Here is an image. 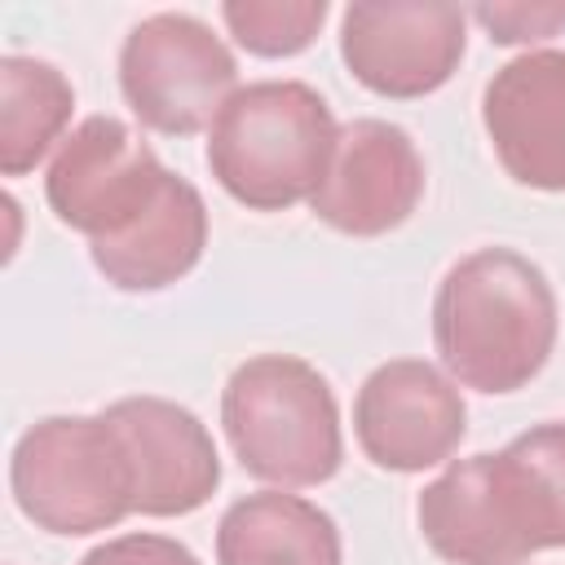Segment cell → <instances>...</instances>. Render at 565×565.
Returning a JSON list of instances; mask_svg holds the SVG:
<instances>
[{"instance_id":"obj_10","label":"cell","mask_w":565,"mask_h":565,"mask_svg":"<svg viewBox=\"0 0 565 565\" xmlns=\"http://www.w3.org/2000/svg\"><path fill=\"white\" fill-rule=\"evenodd\" d=\"M119 433L141 516H190L221 486V455L207 424L168 397L137 393L102 411Z\"/></svg>"},{"instance_id":"obj_4","label":"cell","mask_w":565,"mask_h":565,"mask_svg":"<svg viewBox=\"0 0 565 565\" xmlns=\"http://www.w3.org/2000/svg\"><path fill=\"white\" fill-rule=\"evenodd\" d=\"M9 490L18 512L57 539L115 530L137 512L128 450L102 411L35 419L13 441Z\"/></svg>"},{"instance_id":"obj_18","label":"cell","mask_w":565,"mask_h":565,"mask_svg":"<svg viewBox=\"0 0 565 565\" xmlns=\"http://www.w3.org/2000/svg\"><path fill=\"white\" fill-rule=\"evenodd\" d=\"M79 565H199V556L168 534H119L79 556Z\"/></svg>"},{"instance_id":"obj_17","label":"cell","mask_w":565,"mask_h":565,"mask_svg":"<svg viewBox=\"0 0 565 565\" xmlns=\"http://www.w3.org/2000/svg\"><path fill=\"white\" fill-rule=\"evenodd\" d=\"M490 44H543L565 31V0H494V4H472L468 9Z\"/></svg>"},{"instance_id":"obj_3","label":"cell","mask_w":565,"mask_h":565,"mask_svg":"<svg viewBox=\"0 0 565 565\" xmlns=\"http://www.w3.org/2000/svg\"><path fill=\"white\" fill-rule=\"evenodd\" d=\"M221 428L243 472L274 490L322 486L344 463L335 393L313 362L291 353H256L230 371Z\"/></svg>"},{"instance_id":"obj_14","label":"cell","mask_w":565,"mask_h":565,"mask_svg":"<svg viewBox=\"0 0 565 565\" xmlns=\"http://www.w3.org/2000/svg\"><path fill=\"white\" fill-rule=\"evenodd\" d=\"M490 481L525 556L565 547V419L534 424L494 450Z\"/></svg>"},{"instance_id":"obj_8","label":"cell","mask_w":565,"mask_h":565,"mask_svg":"<svg viewBox=\"0 0 565 565\" xmlns=\"http://www.w3.org/2000/svg\"><path fill=\"white\" fill-rule=\"evenodd\" d=\"M468 433L459 384L424 358L380 362L353 397V437L384 472H424L450 463Z\"/></svg>"},{"instance_id":"obj_16","label":"cell","mask_w":565,"mask_h":565,"mask_svg":"<svg viewBox=\"0 0 565 565\" xmlns=\"http://www.w3.org/2000/svg\"><path fill=\"white\" fill-rule=\"evenodd\" d=\"M331 4L327 0H225L221 22L230 26L234 44L252 57H296L305 53Z\"/></svg>"},{"instance_id":"obj_1","label":"cell","mask_w":565,"mask_h":565,"mask_svg":"<svg viewBox=\"0 0 565 565\" xmlns=\"http://www.w3.org/2000/svg\"><path fill=\"white\" fill-rule=\"evenodd\" d=\"M556 331V291L516 247H477L437 282L433 344L459 388L490 397L525 388L547 366Z\"/></svg>"},{"instance_id":"obj_7","label":"cell","mask_w":565,"mask_h":565,"mask_svg":"<svg viewBox=\"0 0 565 565\" xmlns=\"http://www.w3.org/2000/svg\"><path fill=\"white\" fill-rule=\"evenodd\" d=\"M168 172L137 128L115 115H88L57 146L44 172V199L66 230L102 243L154 203Z\"/></svg>"},{"instance_id":"obj_6","label":"cell","mask_w":565,"mask_h":565,"mask_svg":"<svg viewBox=\"0 0 565 565\" xmlns=\"http://www.w3.org/2000/svg\"><path fill=\"white\" fill-rule=\"evenodd\" d=\"M468 9L446 0H353L340 13V62L375 97L437 93L463 62Z\"/></svg>"},{"instance_id":"obj_5","label":"cell","mask_w":565,"mask_h":565,"mask_svg":"<svg viewBox=\"0 0 565 565\" xmlns=\"http://www.w3.org/2000/svg\"><path fill=\"white\" fill-rule=\"evenodd\" d=\"M238 88L230 44L194 13H150L119 44V93L150 132L194 137Z\"/></svg>"},{"instance_id":"obj_15","label":"cell","mask_w":565,"mask_h":565,"mask_svg":"<svg viewBox=\"0 0 565 565\" xmlns=\"http://www.w3.org/2000/svg\"><path fill=\"white\" fill-rule=\"evenodd\" d=\"M75 110L71 79L26 53L0 57V172L26 177L53 146L66 141V124Z\"/></svg>"},{"instance_id":"obj_11","label":"cell","mask_w":565,"mask_h":565,"mask_svg":"<svg viewBox=\"0 0 565 565\" xmlns=\"http://www.w3.org/2000/svg\"><path fill=\"white\" fill-rule=\"evenodd\" d=\"M481 124L499 168L543 194H565V49H525L481 93Z\"/></svg>"},{"instance_id":"obj_13","label":"cell","mask_w":565,"mask_h":565,"mask_svg":"<svg viewBox=\"0 0 565 565\" xmlns=\"http://www.w3.org/2000/svg\"><path fill=\"white\" fill-rule=\"evenodd\" d=\"M216 565H344L327 508L287 490L234 499L216 521Z\"/></svg>"},{"instance_id":"obj_12","label":"cell","mask_w":565,"mask_h":565,"mask_svg":"<svg viewBox=\"0 0 565 565\" xmlns=\"http://www.w3.org/2000/svg\"><path fill=\"white\" fill-rule=\"evenodd\" d=\"M203 247H207V203L185 177L168 172L154 203L128 230L88 243V256L93 269L115 291L141 296L181 282L203 260Z\"/></svg>"},{"instance_id":"obj_9","label":"cell","mask_w":565,"mask_h":565,"mask_svg":"<svg viewBox=\"0 0 565 565\" xmlns=\"http://www.w3.org/2000/svg\"><path fill=\"white\" fill-rule=\"evenodd\" d=\"M424 199V159L406 128L388 119H349L335 132L331 163L309 199L313 216L349 238H380L411 221Z\"/></svg>"},{"instance_id":"obj_2","label":"cell","mask_w":565,"mask_h":565,"mask_svg":"<svg viewBox=\"0 0 565 565\" xmlns=\"http://www.w3.org/2000/svg\"><path fill=\"white\" fill-rule=\"evenodd\" d=\"M335 115L305 79L243 84L207 128V168L216 185L252 212L309 203L331 150Z\"/></svg>"}]
</instances>
